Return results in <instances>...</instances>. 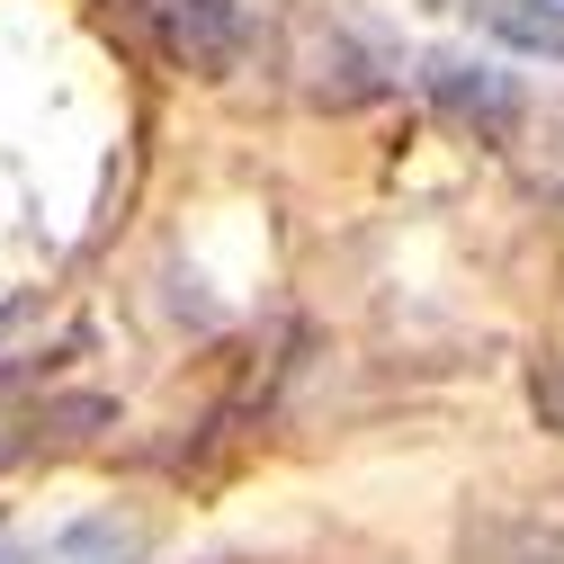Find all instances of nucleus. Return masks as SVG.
I'll return each instance as SVG.
<instances>
[{
    "instance_id": "obj_1",
    "label": "nucleus",
    "mask_w": 564,
    "mask_h": 564,
    "mask_svg": "<svg viewBox=\"0 0 564 564\" xmlns=\"http://www.w3.org/2000/svg\"><path fill=\"white\" fill-rule=\"evenodd\" d=\"M421 99H431L457 134H475V144H511V134L529 126V90H520V73H502V63H475V54H421Z\"/></svg>"
},
{
    "instance_id": "obj_5",
    "label": "nucleus",
    "mask_w": 564,
    "mask_h": 564,
    "mask_svg": "<svg viewBox=\"0 0 564 564\" xmlns=\"http://www.w3.org/2000/svg\"><path fill=\"white\" fill-rule=\"evenodd\" d=\"M54 564H144V529L99 511V520H73L54 538Z\"/></svg>"
},
{
    "instance_id": "obj_3",
    "label": "nucleus",
    "mask_w": 564,
    "mask_h": 564,
    "mask_svg": "<svg viewBox=\"0 0 564 564\" xmlns=\"http://www.w3.org/2000/svg\"><path fill=\"white\" fill-rule=\"evenodd\" d=\"M448 10H466L520 54H564V0H448Z\"/></svg>"
},
{
    "instance_id": "obj_6",
    "label": "nucleus",
    "mask_w": 564,
    "mask_h": 564,
    "mask_svg": "<svg viewBox=\"0 0 564 564\" xmlns=\"http://www.w3.org/2000/svg\"><path fill=\"white\" fill-rule=\"evenodd\" d=\"M529 188L546 197V206H564V108L538 126V153H529Z\"/></svg>"
},
{
    "instance_id": "obj_4",
    "label": "nucleus",
    "mask_w": 564,
    "mask_h": 564,
    "mask_svg": "<svg viewBox=\"0 0 564 564\" xmlns=\"http://www.w3.org/2000/svg\"><path fill=\"white\" fill-rule=\"evenodd\" d=\"M377 90H386V63H377L368 45L332 36V45L314 54V99H332V108H359V99H377Z\"/></svg>"
},
{
    "instance_id": "obj_7",
    "label": "nucleus",
    "mask_w": 564,
    "mask_h": 564,
    "mask_svg": "<svg viewBox=\"0 0 564 564\" xmlns=\"http://www.w3.org/2000/svg\"><path fill=\"white\" fill-rule=\"evenodd\" d=\"M0 564H19V555H10V546H0Z\"/></svg>"
},
{
    "instance_id": "obj_2",
    "label": "nucleus",
    "mask_w": 564,
    "mask_h": 564,
    "mask_svg": "<svg viewBox=\"0 0 564 564\" xmlns=\"http://www.w3.org/2000/svg\"><path fill=\"white\" fill-rule=\"evenodd\" d=\"M144 28L171 73H197V82H234L251 63V19L234 0H144Z\"/></svg>"
}]
</instances>
